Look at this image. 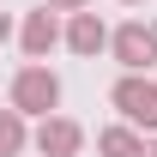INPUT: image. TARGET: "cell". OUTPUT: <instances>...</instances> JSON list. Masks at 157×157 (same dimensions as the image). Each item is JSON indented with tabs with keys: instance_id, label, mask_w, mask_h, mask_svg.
Here are the masks:
<instances>
[{
	"instance_id": "1",
	"label": "cell",
	"mask_w": 157,
	"mask_h": 157,
	"mask_svg": "<svg viewBox=\"0 0 157 157\" xmlns=\"http://www.w3.org/2000/svg\"><path fill=\"white\" fill-rule=\"evenodd\" d=\"M12 109L18 115H55L60 109V78L42 67V60H30V67H18V78H12Z\"/></svg>"
},
{
	"instance_id": "9",
	"label": "cell",
	"mask_w": 157,
	"mask_h": 157,
	"mask_svg": "<svg viewBox=\"0 0 157 157\" xmlns=\"http://www.w3.org/2000/svg\"><path fill=\"white\" fill-rule=\"evenodd\" d=\"M91 0H48V12H85Z\"/></svg>"
},
{
	"instance_id": "6",
	"label": "cell",
	"mask_w": 157,
	"mask_h": 157,
	"mask_svg": "<svg viewBox=\"0 0 157 157\" xmlns=\"http://www.w3.org/2000/svg\"><path fill=\"white\" fill-rule=\"evenodd\" d=\"M18 42H24V60H48V48L60 42V18L42 6V12H30L24 18V30H18Z\"/></svg>"
},
{
	"instance_id": "12",
	"label": "cell",
	"mask_w": 157,
	"mask_h": 157,
	"mask_svg": "<svg viewBox=\"0 0 157 157\" xmlns=\"http://www.w3.org/2000/svg\"><path fill=\"white\" fill-rule=\"evenodd\" d=\"M121 6H139V0H121Z\"/></svg>"
},
{
	"instance_id": "10",
	"label": "cell",
	"mask_w": 157,
	"mask_h": 157,
	"mask_svg": "<svg viewBox=\"0 0 157 157\" xmlns=\"http://www.w3.org/2000/svg\"><path fill=\"white\" fill-rule=\"evenodd\" d=\"M6 42H12V18L0 12V48H6Z\"/></svg>"
},
{
	"instance_id": "11",
	"label": "cell",
	"mask_w": 157,
	"mask_h": 157,
	"mask_svg": "<svg viewBox=\"0 0 157 157\" xmlns=\"http://www.w3.org/2000/svg\"><path fill=\"white\" fill-rule=\"evenodd\" d=\"M145 157H157V139H151V145H145Z\"/></svg>"
},
{
	"instance_id": "5",
	"label": "cell",
	"mask_w": 157,
	"mask_h": 157,
	"mask_svg": "<svg viewBox=\"0 0 157 157\" xmlns=\"http://www.w3.org/2000/svg\"><path fill=\"white\" fill-rule=\"evenodd\" d=\"M60 42H67V48H73V55H103V48H109V24L97 18V12H73V18H67V30H60Z\"/></svg>"
},
{
	"instance_id": "3",
	"label": "cell",
	"mask_w": 157,
	"mask_h": 157,
	"mask_svg": "<svg viewBox=\"0 0 157 157\" xmlns=\"http://www.w3.org/2000/svg\"><path fill=\"white\" fill-rule=\"evenodd\" d=\"M109 55H115L127 73H151V67H157V30L145 18L115 24V30H109Z\"/></svg>"
},
{
	"instance_id": "4",
	"label": "cell",
	"mask_w": 157,
	"mask_h": 157,
	"mask_svg": "<svg viewBox=\"0 0 157 157\" xmlns=\"http://www.w3.org/2000/svg\"><path fill=\"white\" fill-rule=\"evenodd\" d=\"M30 145H36L42 157H78V145H85V127L67 115H42V127L30 133Z\"/></svg>"
},
{
	"instance_id": "2",
	"label": "cell",
	"mask_w": 157,
	"mask_h": 157,
	"mask_svg": "<svg viewBox=\"0 0 157 157\" xmlns=\"http://www.w3.org/2000/svg\"><path fill=\"white\" fill-rule=\"evenodd\" d=\"M109 103L121 109V121L127 127H139V133H157V85L145 73H121L115 91H109Z\"/></svg>"
},
{
	"instance_id": "7",
	"label": "cell",
	"mask_w": 157,
	"mask_h": 157,
	"mask_svg": "<svg viewBox=\"0 0 157 157\" xmlns=\"http://www.w3.org/2000/svg\"><path fill=\"white\" fill-rule=\"evenodd\" d=\"M97 151L103 157H145V133L127 127V121H121V127H103V133H97Z\"/></svg>"
},
{
	"instance_id": "8",
	"label": "cell",
	"mask_w": 157,
	"mask_h": 157,
	"mask_svg": "<svg viewBox=\"0 0 157 157\" xmlns=\"http://www.w3.org/2000/svg\"><path fill=\"white\" fill-rule=\"evenodd\" d=\"M24 145H30V127H24L18 109H0V157H18Z\"/></svg>"
}]
</instances>
